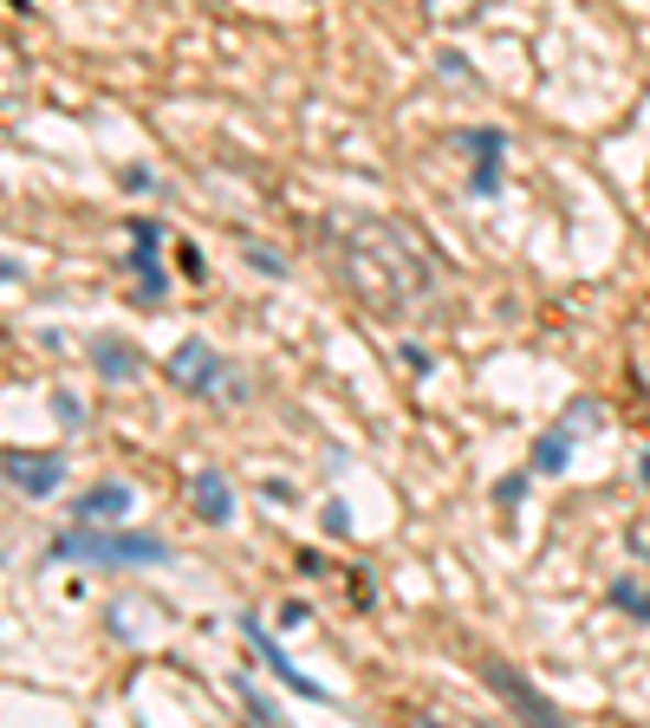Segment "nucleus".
<instances>
[{
  "instance_id": "obj_9",
  "label": "nucleus",
  "mask_w": 650,
  "mask_h": 728,
  "mask_svg": "<svg viewBox=\"0 0 650 728\" xmlns=\"http://www.w3.org/2000/svg\"><path fill=\"white\" fill-rule=\"evenodd\" d=\"M488 683L502 690V696L514 703V709H527V716H540V723H553V703H547V696H533L527 683H507V676H502V663H488Z\"/></svg>"
},
{
  "instance_id": "obj_5",
  "label": "nucleus",
  "mask_w": 650,
  "mask_h": 728,
  "mask_svg": "<svg viewBox=\"0 0 650 728\" xmlns=\"http://www.w3.org/2000/svg\"><path fill=\"white\" fill-rule=\"evenodd\" d=\"M26 104H33V66L13 46V33H0V124L26 118Z\"/></svg>"
},
{
  "instance_id": "obj_8",
  "label": "nucleus",
  "mask_w": 650,
  "mask_h": 728,
  "mask_svg": "<svg viewBox=\"0 0 650 728\" xmlns=\"http://www.w3.org/2000/svg\"><path fill=\"white\" fill-rule=\"evenodd\" d=\"M196 508H202V520H234V495H228V475H216V468H202L196 475Z\"/></svg>"
},
{
  "instance_id": "obj_11",
  "label": "nucleus",
  "mask_w": 650,
  "mask_h": 728,
  "mask_svg": "<svg viewBox=\"0 0 650 728\" xmlns=\"http://www.w3.org/2000/svg\"><path fill=\"white\" fill-rule=\"evenodd\" d=\"M98 371H104V377H137V352H131L124 339H104V345H98Z\"/></svg>"
},
{
  "instance_id": "obj_7",
  "label": "nucleus",
  "mask_w": 650,
  "mask_h": 728,
  "mask_svg": "<svg viewBox=\"0 0 650 728\" xmlns=\"http://www.w3.org/2000/svg\"><path fill=\"white\" fill-rule=\"evenodd\" d=\"M469 144H475V196H495V183H502V131H475Z\"/></svg>"
},
{
  "instance_id": "obj_10",
  "label": "nucleus",
  "mask_w": 650,
  "mask_h": 728,
  "mask_svg": "<svg viewBox=\"0 0 650 728\" xmlns=\"http://www.w3.org/2000/svg\"><path fill=\"white\" fill-rule=\"evenodd\" d=\"M488 0H423V20L430 26H462V20H475Z\"/></svg>"
},
{
  "instance_id": "obj_3",
  "label": "nucleus",
  "mask_w": 650,
  "mask_h": 728,
  "mask_svg": "<svg viewBox=\"0 0 650 728\" xmlns=\"http://www.w3.org/2000/svg\"><path fill=\"white\" fill-rule=\"evenodd\" d=\"M163 371H169V384H183V390H196V397H209V390L241 397V384L228 377L221 352H216V345H202V339H183V345H176V359L163 364Z\"/></svg>"
},
{
  "instance_id": "obj_6",
  "label": "nucleus",
  "mask_w": 650,
  "mask_h": 728,
  "mask_svg": "<svg viewBox=\"0 0 650 728\" xmlns=\"http://www.w3.org/2000/svg\"><path fill=\"white\" fill-rule=\"evenodd\" d=\"M137 495L124 488V482H111V488H91L85 501H78V520H91V527H104V520H124V508H131Z\"/></svg>"
},
{
  "instance_id": "obj_12",
  "label": "nucleus",
  "mask_w": 650,
  "mask_h": 728,
  "mask_svg": "<svg viewBox=\"0 0 650 728\" xmlns=\"http://www.w3.org/2000/svg\"><path fill=\"white\" fill-rule=\"evenodd\" d=\"M0 280H20V267H13V261H0Z\"/></svg>"
},
{
  "instance_id": "obj_1",
  "label": "nucleus",
  "mask_w": 650,
  "mask_h": 728,
  "mask_svg": "<svg viewBox=\"0 0 650 728\" xmlns=\"http://www.w3.org/2000/svg\"><path fill=\"white\" fill-rule=\"evenodd\" d=\"M326 254L339 287L364 306V319L377 326H404L410 312H423L436 293V261L417 228L390 216H332L326 221Z\"/></svg>"
},
{
  "instance_id": "obj_4",
  "label": "nucleus",
  "mask_w": 650,
  "mask_h": 728,
  "mask_svg": "<svg viewBox=\"0 0 650 728\" xmlns=\"http://www.w3.org/2000/svg\"><path fill=\"white\" fill-rule=\"evenodd\" d=\"M0 475L20 488V495H53L66 482V462L59 455H40V449H7L0 455Z\"/></svg>"
},
{
  "instance_id": "obj_13",
  "label": "nucleus",
  "mask_w": 650,
  "mask_h": 728,
  "mask_svg": "<svg viewBox=\"0 0 650 728\" xmlns=\"http://www.w3.org/2000/svg\"><path fill=\"white\" fill-rule=\"evenodd\" d=\"M645 482H650V468H645Z\"/></svg>"
},
{
  "instance_id": "obj_2",
  "label": "nucleus",
  "mask_w": 650,
  "mask_h": 728,
  "mask_svg": "<svg viewBox=\"0 0 650 728\" xmlns=\"http://www.w3.org/2000/svg\"><path fill=\"white\" fill-rule=\"evenodd\" d=\"M53 560H85V566H156L163 560V540H150V533H98L91 520L66 533V540H53Z\"/></svg>"
}]
</instances>
